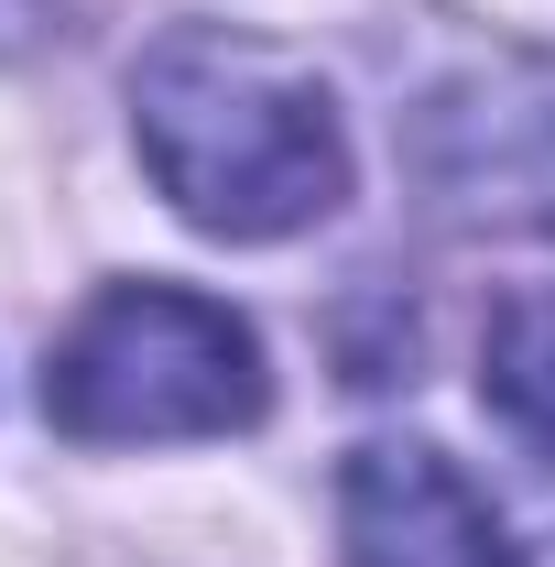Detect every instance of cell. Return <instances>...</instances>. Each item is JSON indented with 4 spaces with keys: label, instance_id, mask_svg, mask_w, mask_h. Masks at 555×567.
Segmentation results:
<instances>
[{
    "label": "cell",
    "instance_id": "6da1fadb",
    "mask_svg": "<svg viewBox=\"0 0 555 567\" xmlns=\"http://www.w3.org/2000/svg\"><path fill=\"white\" fill-rule=\"evenodd\" d=\"M132 142L208 240H294L348 197V121L327 76L229 22H175L132 66Z\"/></svg>",
    "mask_w": 555,
    "mask_h": 567
},
{
    "label": "cell",
    "instance_id": "3957f363",
    "mask_svg": "<svg viewBox=\"0 0 555 567\" xmlns=\"http://www.w3.org/2000/svg\"><path fill=\"white\" fill-rule=\"evenodd\" d=\"M338 535L348 567H512L490 492L425 436H370L338 470Z\"/></svg>",
    "mask_w": 555,
    "mask_h": 567
},
{
    "label": "cell",
    "instance_id": "7a4b0ae2",
    "mask_svg": "<svg viewBox=\"0 0 555 567\" xmlns=\"http://www.w3.org/2000/svg\"><path fill=\"white\" fill-rule=\"evenodd\" d=\"M273 404V371L251 317L186 284H109L76 306L44 350V415L76 447H175V436H240Z\"/></svg>",
    "mask_w": 555,
    "mask_h": 567
},
{
    "label": "cell",
    "instance_id": "277c9868",
    "mask_svg": "<svg viewBox=\"0 0 555 567\" xmlns=\"http://www.w3.org/2000/svg\"><path fill=\"white\" fill-rule=\"evenodd\" d=\"M480 393L523 447L555 458V295H501L480 339Z\"/></svg>",
    "mask_w": 555,
    "mask_h": 567
},
{
    "label": "cell",
    "instance_id": "5b68a950",
    "mask_svg": "<svg viewBox=\"0 0 555 567\" xmlns=\"http://www.w3.org/2000/svg\"><path fill=\"white\" fill-rule=\"evenodd\" d=\"M523 567H555V546H545V557H523Z\"/></svg>",
    "mask_w": 555,
    "mask_h": 567
}]
</instances>
